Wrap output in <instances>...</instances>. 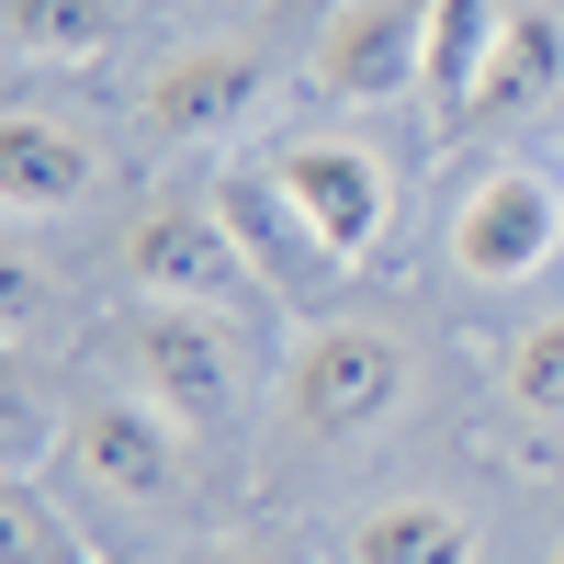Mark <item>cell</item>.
Here are the masks:
<instances>
[{"instance_id": "14", "label": "cell", "mask_w": 564, "mask_h": 564, "mask_svg": "<svg viewBox=\"0 0 564 564\" xmlns=\"http://www.w3.org/2000/svg\"><path fill=\"white\" fill-rule=\"evenodd\" d=\"M0 23H12V57L57 68V57H102L113 45V0H0Z\"/></svg>"}, {"instance_id": "2", "label": "cell", "mask_w": 564, "mask_h": 564, "mask_svg": "<svg viewBox=\"0 0 564 564\" xmlns=\"http://www.w3.org/2000/svg\"><path fill=\"white\" fill-rule=\"evenodd\" d=\"M124 361H135V395L170 406L181 430H215V417L238 406V384H249L238 327H226L215 305H159V294L124 316Z\"/></svg>"}, {"instance_id": "3", "label": "cell", "mask_w": 564, "mask_h": 564, "mask_svg": "<svg viewBox=\"0 0 564 564\" xmlns=\"http://www.w3.org/2000/svg\"><path fill=\"white\" fill-rule=\"evenodd\" d=\"M430 12H441V0H339V12L316 23V45H305L316 102L372 113V102L430 90Z\"/></svg>"}, {"instance_id": "9", "label": "cell", "mask_w": 564, "mask_h": 564, "mask_svg": "<svg viewBox=\"0 0 564 564\" xmlns=\"http://www.w3.org/2000/svg\"><path fill=\"white\" fill-rule=\"evenodd\" d=\"M260 90H271L260 45H193V57H170L148 79V135H159V148H204V135L260 113Z\"/></svg>"}, {"instance_id": "17", "label": "cell", "mask_w": 564, "mask_h": 564, "mask_svg": "<svg viewBox=\"0 0 564 564\" xmlns=\"http://www.w3.org/2000/svg\"><path fill=\"white\" fill-rule=\"evenodd\" d=\"M193 564H260V553H193Z\"/></svg>"}, {"instance_id": "5", "label": "cell", "mask_w": 564, "mask_h": 564, "mask_svg": "<svg viewBox=\"0 0 564 564\" xmlns=\"http://www.w3.org/2000/svg\"><path fill=\"white\" fill-rule=\"evenodd\" d=\"M271 181L316 215V238L339 249V260H361V249L395 238V170L372 159L361 135H294V148L271 159Z\"/></svg>"}, {"instance_id": "6", "label": "cell", "mask_w": 564, "mask_h": 564, "mask_svg": "<svg viewBox=\"0 0 564 564\" xmlns=\"http://www.w3.org/2000/svg\"><path fill=\"white\" fill-rule=\"evenodd\" d=\"M553 249H564V181L553 170H497L452 215V260L475 282H531Z\"/></svg>"}, {"instance_id": "1", "label": "cell", "mask_w": 564, "mask_h": 564, "mask_svg": "<svg viewBox=\"0 0 564 564\" xmlns=\"http://www.w3.org/2000/svg\"><path fill=\"white\" fill-rule=\"evenodd\" d=\"M406 339H384V327H305L294 361H282V417H294L305 441H372L384 417L406 406Z\"/></svg>"}, {"instance_id": "18", "label": "cell", "mask_w": 564, "mask_h": 564, "mask_svg": "<svg viewBox=\"0 0 564 564\" xmlns=\"http://www.w3.org/2000/svg\"><path fill=\"white\" fill-rule=\"evenodd\" d=\"M553 564H564V542H553Z\"/></svg>"}, {"instance_id": "15", "label": "cell", "mask_w": 564, "mask_h": 564, "mask_svg": "<svg viewBox=\"0 0 564 564\" xmlns=\"http://www.w3.org/2000/svg\"><path fill=\"white\" fill-rule=\"evenodd\" d=\"M508 395H520L531 417H564V316H542V327L508 339Z\"/></svg>"}, {"instance_id": "12", "label": "cell", "mask_w": 564, "mask_h": 564, "mask_svg": "<svg viewBox=\"0 0 564 564\" xmlns=\"http://www.w3.org/2000/svg\"><path fill=\"white\" fill-rule=\"evenodd\" d=\"M350 564H486V542L441 497H384L350 520Z\"/></svg>"}, {"instance_id": "10", "label": "cell", "mask_w": 564, "mask_h": 564, "mask_svg": "<svg viewBox=\"0 0 564 564\" xmlns=\"http://www.w3.org/2000/svg\"><path fill=\"white\" fill-rule=\"evenodd\" d=\"M564 90V12L553 0H520L508 12V34H497V57H486V79H475V102L452 113V135H486V124H520V113H542Z\"/></svg>"}, {"instance_id": "16", "label": "cell", "mask_w": 564, "mask_h": 564, "mask_svg": "<svg viewBox=\"0 0 564 564\" xmlns=\"http://www.w3.org/2000/svg\"><path fill=\"white\" fill-rule=\"evenodd\" d=\"M12 564H79V542L57 531V508L34 497V475H12Z\"/></svg>"}, {"instance_id": "7", "label": "cell", "mask_w": 564, "mask_h": 564, "mask_svg": "<svg viewBox=\"0 0 564 564\" xmlns=\"http://www.w3.org/2000/svg\"><path fill=\"white\" fill-rule=\"evenodd\" d=\"M249 260H238V238H226V215H215V193L193 204H148L124 226V282L135 294H159V305H215L226 282H238Z\"/></svg>"}, {"instance_id": "11", "label": "cell", "mask_w": 564, "mask_h": 564, "mask_svg": "<svg viewBox=\"0 0 564 564\" xmlns=\"http://www.w3.org/2000/svg\"><path fill=\"white\" fill-rule=\"evenodd\" d=\"M90 181H102V148H90L79 124H57V113H12V124H0V204H12L23 226L68 215Z\"/></svg>"}, {"instance_id": "8", "label": "cell", "mask_w": 564, "mask_h": 564, "mask_svg": "<svg viewBox=\"0 0 564 564\" xmlns=\"http://www.w3.org/2000/svg\"><path fill=\"white\" fill-rule=\"evenodd\" d=\"M215 215H226V238H238V260L271 282V294H327V282H339L350 260L316 238V215L282 193L271 170H226L215 181Z\"/></svg>"}, {"instance_id": "4", "label": "cell", "mask_w": 564, "mask_h": 564, "mask_svg": "<svg viewBox=\"0 0 564 564\" xmlns=\"http://www.w3.org/2000/svg\"><path fill=\"white\" fill-rule=\"evenodd\" d=\"M57 452L79 486H102L124 508H170L181 486H193V452H181V417L148 406V395H90L57 417Z\"/></svg>"}, {"instance_id": "13", "label": "cell", "mask_w": 564, "mask_h": 564, "mask_svg": "<svg viewBox=\"0 0 564 564\" xmlns=\"http://www.w3.org/2000/svg\"><path fill=\"white\" fill-rule=\"evenodd\" d=\"M508 12H520V0H441V12H430V113H441V135H452L463 102H475V79L497 57Z\"/></svg>"}]
</instances>
